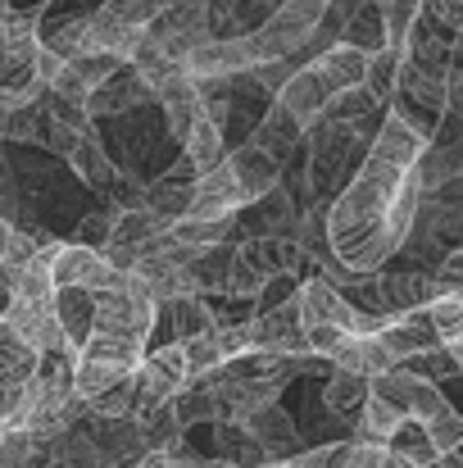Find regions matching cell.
Segmentation results:
<instances>
[{
    "label": "cell",
    "instance_id": "1",
    "mask_svg": "<svg viewBox=\"0 0 463 468\" xmlns=\"http://www.w3.org/2000/svg\"><path fill=\"white\" fill-rule=\"evenodd\" d=\"M423 186L414 168L363 151L354 177L327 205V250L350 273H382V264L414 237Z\"/></svg>",
    "mask_w": 463,
    "mask_h": 468
},
{
    "label": "cell",
    "instance_id": "2",
    "mask_svg": "<svg viewBox=\"0 0 463 468\" xmlns=\"http://www.w3.org/2000/svg\"><path fill=\"white\" fill-rule=\"evenodd\" d=\"M159 323V305L137 282V273H123L114 287L96 296V314L87 327L82 350L73 355V391L82 400H96L114 382L132 378L142 355L151 350V332Z\"/></svg>",
    "mask_w": 463,
    "mask_h": 468
},
{
    "label": "cell",
    "instance_id": "3",
    "mask_svg": "<svg viewBox=\"0 0 463 468\" xmlns=\"http://www.w3.org/2000/svg\"><path fill=\"white\" fill-rule=\"evenodd\" d=\"M46 269H50L55 292H91V296H100L105 287H114L123 278L105 264L100 250L78 246V241H46Z\"/></svg>",
    "mask_w": 463,
    "mask_h": 468
},
{
    "label": "cell",
    "instance_id": "4",
    "mask_svg": "<svg viewBox=\"0 0 463 468\" xmlns=\"http://www.w3.org/2000/svg\"><path fill=\"white\" fill-rule=\"evenodd\" d=\"M368 396L386 400L400 419H414V423H432L441 410H450V400H446V391L437 382H423V378H414L405 368H391V373L373 378L368 382Z\"/></svg>",
    "mask_w": 463,
    "mask_h": 468
},
{
    "label": "cell",
    "instance_id": "5",
    "mask_svg": "<svg viewBox=\"0 0 463 468\" xmlns=\"http://www.w3.org/2000/svg\"><path fill=\"white\" fill-rule=\"evenodd\" d=\"M132 387H137V410L177 400V396L191 387V378H186V359H182V346L168 341V346H159V350H146L142 364H137V373H132Z\"/></svg>",
    "mask_w": 463,
    "mask_h": 468
},
{
    "label": "cell",
    "instance_id": "6",
    "mask_svg": "<svg viewBox=\"0 0 463 468\" xmlns=\"http://www.w3.org/2000/svg\"><path fill=\"white\" fill-rule=\"evenodd\" d=\"M246 336H250V350H268V355H309V332L300 323V305L296 296L273 305V310H259L246 318Z\"/></svg>",
    "mask_w": 463,
    "mask_h": 468
},
{
    "label": "cell",
    "instance_id": "7",
    "mask_svg": "<svg viewBox=\"0 0 463 468\" xmlns=\"http://www.w3.org/2000/svg\"><path fill=\"white\" fill-rule=\"evenodd\" d=\"M182 69L191 82H237L255 69V59L246 50V37H209L182 59Z\"/></svg>",
    "mask_w": 463,
    "mask_h": 468
},
{
    "label": "cell",
    "instance_id": "8",
    "mask_svg": "<svg viewBox=\"0 0 463 468\" xmlns=\"http://www.w3.org/2000/svg\"><path fill=\"white\" fill-rule=\"evenodd\" d=\"M237 428L264 451L268 464H282V460L300 455V432H296L291 414H287L278 400H273V405H259V410H250V414H241Z\"/></svg>",
    "mask_w": 463,
    "mask_h": 468
},
{
    "label": "cell",
    "instance_id": "9",
    "mask_svg": "<svg viewBox=\"0 0 463 468\" xmlns=\"http://www.w3.org/2000/svg\"><path fill=\"white\" fill-rule=\"evenodd\" d=\"M309 37L313 27L300 23L296 14H287L282 5L268 14V23H259L250 37H246V50L255 64H273V59H296L300 50H309Z\"/></svg>",
    "mask_w": 463,
    "mask_h": 468
},
{
    "label": "cell",
    "instance_id": "10",
    "mask_svg": "<svg viewBox=\"0 0 463 468\" xmlns=\"http://www.w3.org/2000/svg\"><path fill=\"white\" fill-rule=\"evenodd\" d=\"M195 182H200V173H195L186 159H177L173 168H163L151 186L142 191V205H146L151 214H159V218L177 223V218L191 209V200H195Z\"/></svg>",
    "mask_w": 463,
    "mask_h": 468
},
{
    "label": "cell",
    "instance_id": "11",
    "mask_svg": "<svg viewBox=\"0 0 463 468\" xmlns=\"http://www.w3.org/2000/svg\"><path fill=\"white\" fill-rule=\"evenodd\" d=\"M142 41H146V27H128L114 14H105V9L87 14V55H105L114 64H132Z\"/></svg>",
    "mask_w": 463,
    "mask_h": 468
},
{
    "label": "cell",
    "instance_id": "12",
    "mask_svg": "<svg viewBox=\"0 0 463 468\" xmlns=\"http://www.w3.org/2000/svg\"><path fill=\"white\" fill-rule=\"evenodd\" d=\"M154 101L151 87L142 82V73L132 69V64H119L91 96H87V119H100V114H123V110H137V105H146Z\"/></svg>",
    "mask_w": 463,
    "mask_h": 468
},
{
    "label": "cell",
    "instance_id": "13",
    "mask_svg": "<svg viewBox=\"0 0 463 468\" xmlns=\"http://www.w3.org/2000/svg\"><path fill=\"white\" fill-rule=\"evenodd\" d=\"M377 341H382V350H386L395 364H405V359L427 355V350L441 346V336L432 332V323H427V314L423 310H409V314H400V318H386L382 332H377Z\"/></svg>",
    "mask_w": 463,
    "mask_h": 468
},
{
    "label": "cell",
    "instance_id": "14",
    "mask_svg": "<svg viewBox=\"0 0 463 468\" xmlns=\"http://www.w3.org/2000/svg\"><path fill=\"white\" fill-rule=\"evenodd\" d=\"M227 168H232L237 191H241L246 205H259V200L282 182V164H278L273 155H264V151H255L250 142H246L241 151H227Z\"/></svg>",
    "mask_w": 463,
    "mask_h": 468
},
{
    "label": "cell",
    "instance_id": "15",
    "mask_svg": "<svg viewBox=\"0 0 463 468\" xmlns=\"http://www.w3.org/2000/svg\"><path fill=\"white\" fill-rule=\"evenodd\" d=\"M327 101H331V91L322 87V78H318V69H313V64L296 69V73L282 82V91L273 96V105H282V110L305 128V133L318 123V114H322V105H327Z\"/></svg>",
    "mask_w": 463,
    "mask_h": 468
},
{
    "label": "cell",
    "instance_id": "16",
    "mask_svg": "<svg viewBox=\"0 0 463 468\" xmlns=\"http://www.w3.org/2000/svg\"><path fill=\"white\" fill-rule=\"evenodd\" d=\"M246 209V200H241V191H237V177H232V168H227V159L218 164V168H209V173H200V182H195V200H191V218H218V214H241ZM182 214V218H186Z\"/></svg>",
    "mask_w": 463,
    "mask_h": 468
},
{
    "label": "cell",
    "instance_id": "17",
    "mask_svg": "<svg viewBox=\"0 0 463 468\" xmlns=\"http://www.w3.org/2000/svg\"><path fill=\"white\" fill-rule=\"evenodd\" d=\"M313 69H318V78H322V87L336 96V91H354V87H363V69H368V55H359L354 46H327V50H318L313 59H309Z\"/></svg>",
    "mask_w": 463,
    "mask_h": 468
},
{
    "label": "cell",
    "instance_id": "18",
    "mask_svg": "<svg viewBox=\"0 0 463 468\" xmlns=\"http://www.w3.org/2000/svg\"><path fill=\"white\" fill-rule=\"evenodd\" d=\"M237 223H241V214H218V218H177V223H168V237L163 241H173V246H186V250H209V246H223L232 232H237Z\"/></svg>",
    "mask_w": 463,
    "mask_h": 468
},
{
    "label": "cell",
    "instance_id": "19",
    "mask_svg": "<svg viewBox=\"0 0 463 468\" xmlns=\"http://www.w3.org/2000/svg\"><path fill=\"white\" fill-rule=\"evenodd\" d=\"M300 142H305V128H300V123H296V119L282 110V105H273V110L259 119V128L250 133V146H255V151H264V155H273L278 164L291 155Z\"/></svg>",
    "mask_w": 463,
    "mask_h": 468
},
{
    "label": "cell",
    "instance_id": "20",
    "mask_svg": "<svg viewBox=\"0 0 463 468\" xmlns=\"http://www.w3.org/2000/svg\"><path fill=\"white\" fill-rule=\"evenodd\" d=\"M182 159L195 168V173H209L227 159V142H223V123H214L209 114H200L182 142Z\"/></svg>",
    "mask_w": 463,
    "mask_h": 468
},
{
    "label": "cell",
    "instance_id": "21",
    "mask_svg": "<svg viewBox=\"0 0 463 468\" xmlns=\"http://www.w3.org/2000/svg\"><path fill=\"white\" fill-rule=\"evenodd\" d=\"M154 101L163 105V123H168V133H173L177 142H186L191 123L205 114V110H200V91H195V82H191V78H177V82L163 87Z\"/></svg>",
    "mask_w": 463,
    "mask_h": 468
},
{
    "label": "cell",
    "instance_id": "22",
    "mask_svg": "<svg viewBox=\"0 0 463 468\" xmlns=\"http://www.w3.org/2000/svg\"><path fill=\"white\" fill-rule=\"evenodd\" d=\"M68 168L91 186V191H105V186H114V164H110V155H105V146H100V137H96V128L91 133H82L78 137V146L68 151Z\"/></svg>",
    "mask_w": 463,
    "mask_h": 468
},
{
    "label": "cell",
    "instance_id": "23",
    "mask_svg": "<svg viewBox=\"0 0 463 468\" xmlns=\"http://www.w3.org/2000/svg\"><path fill=\"white\" fill-rule=\"evenodd\" d=\"M363 400H368V378L345 373V368H331V373H327V382H322V405H327V414H336V419H359Z\"/></svg>",
    "mask_w": 463,
    "mask_h": 468
},
{
    "label": "cell",
    "instance_id": "24",
    "mask_svg": "<svg viewBox=\"0 0 463 468\" xmlns=\"http://www.w3.org/2000/svg\"><path fill=\"white\" fill-rule=\"evenodd\" d=\"M341 46H354L359 55H377V50H386V27H382V9L373 5V0H363L350 18H345V27H341V37H336Z\"/></svg>",
    "mask_w": 463,
    "mask_h": 468
},
{
    "label": "cell",
    "instance_id": "25",
    "mask_svg": "<svg viewBox=\"0 0 463 468\" xmlns=\"http://www.w3.org/2000/svg\"><path fill=\"white\" fill-rule=\"evenodd\" d=\"M32 373H37V350L0 314V387H23Z\"/></svg>",
    "mask_w": 463,
    "mask_h": 468
},
{
    "label": "cell",
    "instance_id": "26",
    "mask_svg": "<svg viewBox=\"0 0 463 468\" xmlns=\"http://www.w3.org/2000/svg\"><path fill=\"white\" fill-rule=\"evenodd\" d=\"M55 314H59V327H64L68 355H78L82 341H87L91 314H96V296H91V292H55Z\"/></svg>",
    "mask_w": 463,
    "mask_h": 468
},
{
    "label": "cell",
    "instance_id": "27",
    "mask_svg": "<svg viewBox=\"0 0 463 468\" xmlns=\"http://www.w3.org/2000/svg\"><path fill=\"white\" fill-rule=\"evenodd\" d=\"M137 432H142V446L146 451H177V437H182V423H177V410L173 400L168 405H146L132 414Z\"/></svg>",
    "mask_w": 463,
    "mask_h": 468
},
{
    "label": "cell",
    "instance_id": "28",
    "mask_svg": "<svg viewBox=\"0 0 463 468\" xmlns=\"http://www.w3.org/2000/svg\"><path fill=\"white\" fill-rule=\"evenodd\" d=\"M177 346H182V359H186V378H191V382H200V378H209V373H218V368L227 364L223 341H218V327L195 332V336H186V341H177Z\"/></svg>",
    "mask_w": 463,
    "mask_h": 468
},
{
    "label": "cell",
    "instance_id": "29",
    "mask_svg": "<svg viewBox=\"0 0 463 468\" xmlns=\"http://www.w3.org/2000/svg\"><path fill=\"white\" fill-rule=\"evenodd\" d=\"M46 455H50V464L55 468H105L100 451H96V441L87 437V428H82V423H78V428H68L64 437H55V441L46 446Z\"/></svg>",
    "mask_w": 463,
    "mask_h": 468
},
{
    "label": "cell",
    "instance_id": "30",
    "mask_svg": "<svg viewBox=\"0 0 463 468\" xmlns=\"http://www.w3.org/2000/svg\"><path fill=\"white\" fill-rule=\"evenodd\" d=\"M395 82H400V50H377V55H368V69H363V91L373 96V105L377 110H386L391 105V96H395Z\"/></svg>",
    "mask_w": 463,
    "mask_h": 468
},
{
    "label": "cell",
    "instance_id": "31",
    "mask_svg": "<svg viewBox=\"0 0 463 468\" xmlns=\"http://www.w3.org/2000/svg\"><path fill=\"white\" fill-rule=\"evenodd\" d=\"M386 451H391V455H400L409 468H432L437 464V446L427 441V428H423V423H414V419H405V423L391 432Z\"/></svg>",
    "mask_w": 463,
    "mask_h": 468
},
{
    "label": "cell",
    "instance_id": "32",
    "mask_svg": "<svg viewBox=\"0 0 463 468\" xmlns=\"http://www.w3.org/2000/svg\"><path fill=\"white\" fill-rule=\"evenodd\" d=\"M41 46H46L50 55H59L64 64L87 59V14H73V18L46 27V32H41Z\"/></svg>",
    "mask_w": 463,
    "mask_h": 468
},
{
    "label": "cell",
    "instance_id": "33",
    "mask_svg": "<svg viewBox=\"0 0 463 468\" xmlns=\"http://www.w3.org/2000/svg\"><path fill=\"white\" fill-rule=\"evenodd\" d=\"M400 423H405V419H400L386 400H377V396H368V400H363V410H359V419H354L359 441H368V446H386V441H391V432H395Z\"/></svg>",
    "mask_w": 463,
    "mask_h": 468
},
{
    "label": "cell",
    "instance_id": "34",
    "mask_svg": "<svg viewBox=\"0 0 463 468\" xmlns=\"http://www.w3.org/2000/svg\"><path fill=\"white\" fill-rule=\"evenodd\" d=\"M423 314H427L432 332L441 336V346H455L463 336V292H441Z\"/></svg>",
    "mask_w": 463,
    "mask_h": 468
},
{
    "label": "cell",
    "instance_id": "35",
    "mask_svg": "<svg viewBox=\"0 0 463 468\" xmlns=\"http://www.w3.org/2000/svg\"><path fill=\"white\" fill-rule=\"evenodd\" d=\"M32 255H37V241H32L27 232H18V228L0 214V269H5V278L14 282V273L27 269Z\"/></svg>",
    "mask_w": 463,
    "mask_h": 468
},
{
    "label": "cell",
    "instance_id": "36",
    "mask_svg": "<svg viewBox=\"0 0 463 468\" xmlns=\"http://www.w3.org/2000/svg\"><path fill=\"white\" fill-rule=\"evenodd\" d=\"M87 414L91 419H132L137 414V387H132V378H123L110 391H100L96 400H87Z\"/></svg>",
    "mask_w": 463,
    "mask_h": 468
},
{
    "label": "cell",
    "instance_id": "37",
    "mask_svg": "<svg viewBox=\"0 0 463 468\" xmlns=\"http://www.w3.org/2000/svg\"><path fill=\"white\" fill-rule=\"evenodd\" d=\"M395 368H405V373H414V378H423V382H437V378L459 373V364H455V355H450L446 346H437V350H427V355H414V359H405V364H395Z\"/></svg>",
    "mask_w": 463,
    "mask_h": 468
},
{
    "label": "cell",
    "instance_id": "38",
    "mask_svg": "<svg viewBox=\"0 0 463 468\" xmlns=\"http://www.w3.org/2000/svg\"><path fill=\"white\" fill-rule=\"evenodd\" d=\"M423 428H427V441L437 446V455L455 451V446L463 441V414L455 410V405H450V410H441V414H437L432 423H423Z\"/></svg>",
    "mask_w": 463,
    "mask_h": 468
},
{
    "label": "cell",
    "instance_id": "39",
    "mask_svg": "<svg viewBox=\"0 0 463 468\" xmlns=\"http://www.w3.org/2000/svg\"><path fill=\"white\" fill-rule=\"evenodd\" d=\"M114 214H119V209H110V214H87V218H82V232H78V246H91V250H100V246L110 241Z\"/></svg>",
    "mask_w": 463,
    "mask_h": 468
},
{
    "label": "cell",
    "instance_id": "40",
    "mask_svg": "<svg viewBox=\"0 0 463 468\" xmlns=\"http://www.w3.org/2000/svg\"><path fill=\"white\" fill-rule=\"evenodd\" d=\"M386 464V446H368V441H350L345 464L341 468H382Z\"/></svg>",
    "mask_w": 463,
    "mask_h": 468
},
{
    "label": "cell",
    "instance_id": "41",
    "mask_svg": "<svg viewBox=\"0 0 463 468\" xmlns=\"http://www.w3.org/2000/svg\"><path fill=\"white\" fill-rule=\"evenodd\" d=\"M327 5H331V0H282V9H287V14H296V18L309 23V27H318V23H322Z\"/></svg>",
    "mask_w": 463,
    "mask_h": 468
},
{
    "label": "cell",
    "instance_id": "42",
    "mask_svg": "<svg viewBox=\"0 0 463 468\" xmlns=\"http://www.w3.org/2000/svg\"><path fill=\"white\" fill-rule=\"evenodd\" d=\"M437 282H441L446 292H463V246H459V250H450V255L441 260V273H437Z\"/></svg>",
    "mask_w": 463,
    "mask_h": 468
},
{
    "label": "cell",
    "instance_id": "43",
    "mask_svg": "<svg viewBox=\"0 0 463 468\" xmlns=\"http://www.w3.org/2000/svg\"><path fill=\"white\" fill-rule=\"evenodd\" d=\"M9 14H18V18H32V23H41V14H46V5L50 0H0Z\"/></svg>",
    "mask_w": 463,
    "mask_h": 468
},
{
    "label": "cell",
    "instance_id": "44",
    "mask_svg": "<svg viewBox=\"0 0 463 468\" xmlns=\"http://www.w3.org/2000/svg\"><path fill=\"white\" fill-rule=\"evenodd\" d=\"M173 455H177V468H237L218 455H186V451H173Z\"/></svg>",
    "mask_w": 463,
    "mask_h": 468
},
{
    "label": "cell",
    "instance_id": "45",
    "mask_svg": "<svg viewBox=\"0 0 463 468\" xmlns=\"http://www.w3.org/2000/svg\"><path fill=\"white\" fill-rule=\"evenodd\" d=\"M132 468H177V455L173 451H146Z\"/></svg>",
    "mask_w": 463,
    "mask_h": 468
},
{
    "label": "cell",
    "instance_id": "46",
    "mask_svg": "<svg viewBox=\"0 0 463 468\" xmlns=\"http://www.w3.org/2000/svg\"><path fill=\"white\" fill-rule=\"evenodd\" d=\"M432 468H463V441L455 446V451H446V455H437V464Z\"/></svg>",
    "mask_w": 463,
    "mask_h": 468
},
{
    "label": "cell",
    "instance_id": "47",
    "mask_svg": "<svg viewBox=\"0 0 463 468\" xmlns=\"http://www.w3.org/2000/svg\"><path fill=\"white\" fill-rule=\"evenodd\" d=\"M446 350L455 355V364H459V373H463V336H459V341H455V346H446Z\"/></svg>",
    "mask_w": 463,
    "mask_h": 468
},
{
    "label": "cell",
    "instance_id": "48",
    "mask_svg": "<svg viewBox=\"0 0 463 468\" xmlns=\"http://www.w3.org/2000/svg\"><path fill=\"white\" fill-rule=\"evenodd\" d=\"M123 468H132V464H123Z\"/></svg>",
    "mask_w": 463,
    "mask_h": 468
}]
</instances>
